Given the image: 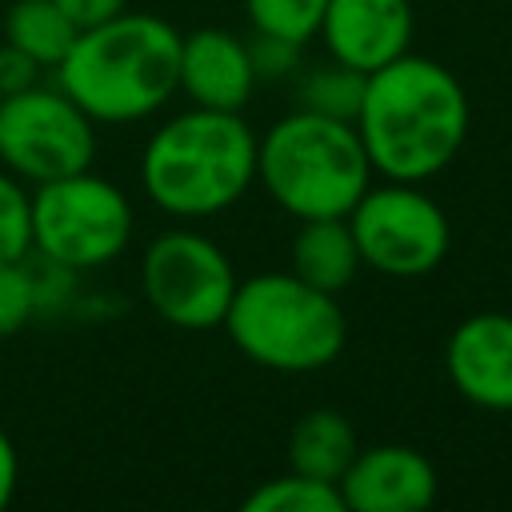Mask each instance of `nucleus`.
<instances>
[{
  "mask_svg": "<svg viewBox=\"0 0 512 512\" xmlns=\"http://www.w3.org/2000/svg\"><path fill=\"white\" fill-rule=\"evenodd\" d=\"M256 180V132L240 112L188 108L168 116L140 152L144 196L176 220L232 208Z\"/></svg>",
  "mask_w": 512,
  "mask_h": 512,
  "instance_id": "obj_3",
  "label": "nucleus"
},
{
  "mask_svg": "<svg viewBox=\"0 0 512 512\" xmlns=\"http://www.w3.org/2000/svg\"><path fill=\"white\" fill-rule=\"evenodd\" d=\"M80 28H88V24H100V20H108V16H116V12H124L128 8V0H56Z\"/></svg>",
  "mask_w": 512,
  "mask_h": 512,
  "instance_id": "obj_24",
  "label": "nucleus"
},
{
  "mask_svg": "<svg viewBox=\"0 0 512 512\" xmlns=\"http://www.w3.org/2000/svg\"><path fill=\"white\" fill-rule=\"evenodd\" d=\"M32 252V192L8 168H0V264Z\"/></svg>",
  "mask_w": 512,
  "mask_h": 512,
  "instance_id": "obj_20",
  "label": "nucleus"
},
{
  "mask_svg": "<svg viewBox=\"0 0 512 512\" xmlns=\"http://www.w3.org/2000/svg\"><path fill=\"white\" fill-rule=\"evenodd\" d=\"M348 228L360 248V264L380 276L412 280L444 264L452 228L444 208L408 180L368 184L348 212Z\"/></svg>",
  "mask_w": 512,
  "mask_h": 512,
  "instance_id": "obj_8",
  "label": "nucleus"
},
{
  "mask_svg": "<svg viewBox=\"0 0 512 512\" xmlns=\"http://www.w3.org/2000/svg\"><path fill=\"white\" fill-rule=\"evenodd\" d=\"M324 4L328 0H244V12L256 32H272V36L308 44L320 28Z\"/></svg>",
  "mask_w": 512,
  "mask_h": 512,
  "instance_id": "obj_19",
  "label": "nucleus"
},
{
  "mask_svg": "<svg viewBox=\"0 0 512 512\" xmlns=\"http://www.w3.org/2000/svg\"><path fill=\"white\" fill-rule=\"evenodd\" d=\"M436 488L432 460L408 444L360 448L340 476L344 512H420L436 500Z\"/></svg>",
  "mask_w": 512,
  "mask_h": 512,
  "instance_id": "obj_12",
  "label": "nucleus"
},
{
  "mask_svg": "<svg viewBox=\"0 0 512 512\" xmlns=\"http://www.w3.org/2000/svg\"><path fill=\"white\" fill-rule=\"evenodd\" d=\"M412 0H328L316 36L324 52L364 76L412 48Z\"/></svg>",
  "mask_w": 512,
  "mask_h": 512,
  "instance_id": "obj_11",
  "label": "nucleus"
},
{
  "mask_svg": "<svg viewBox=\"0 0 512 512\" xmlns=\"http://www.w3.org/2000/svg\"><path fill=\"white\" fill-rule=\"evenodd\" d=\"M96 120L60 88L32 84L0 96V168L24 184H48L92 168Z\"/></svg>",
  "mask_w": 512,
  "mask_h": 512,
  "instance_id": "obj_7",
  "label": "nucleus"
},
{
  "mask_svg": "<svg viewBox=\"0 0 512 512\" xmlns=\"http://www.w3.org/2000/svg\"><path fill=\"white\" fill-rule=\"evenodd\" d=\"M256 180L296 220L348 216L372 184V164L352 120L292 108L256 140Z\"/></svg>",
  "mask_w": 512,
  "mask_h": 512,
  "instance_id": "obj_4",
  "label": "nucleus"
},
{
  "mask_svg": "<svg viewBox=\"0 0 512 512\" xmlns=\"http://www.w3.org/2000/svg\"><path fill=\"white\" fill-rule=\"evenodd\" d=\"M40 72L44 68L28 52L12 48L8 40L0 44V96H12V92H24V88L40 84Z\"/></svg>",
  "mask_w": 512,
  "mask_h": 512,
  "instance_id": "obj_23",
  "label": "nucleus"
},
{
  "mask_svg": "<svg viewBox=\"0 0 512 512\" xmlns=\"http://www.w3.org/2000/svg\"><path fill=\"white\" fill-rule=\"evenodd\" d=\"M256 72L248 40L228 28H192L180 36V92L196 108L240 112L252 100Z\"/></svg>",
  "mask_w": 512,
  "mask_h": 512,
  "instance_id": "obj_13",
  "label": "nucleus"
},
{
  "mask_svg": "<svg viewBox=\"0 0 512 512\" xmlns=\"http://www.w3.org/2000/svg\"><path fill=\"white\" fill-rule=\"evenodd\" d=\"M448 384L484 412H512V312H476L444 344Z\"/></svg>",
  "mask_w": 512,
  "mask_h": 512,
  "instance_id": "obj_10",
  "label": "nucleus"
},
{
  "mask_svg": "<svg viewBox=\"0 0 512 512\" xmlns=\"http://www.w3.org/2000/svg\"><path fill=\"white\" fill-rule=\"evenodd\" d=\"M360 248L356 236L348 228V216H316V220H300L296 236H292V268L304 284L340 296L356 272H360Z\"/></svg>",
  "mask_w": 512,
  "mask_h": 512,
  "instance_id": "obj_14",
  "label": "nucleus"
},
{
  "mask_svg": "<svg viewBox=\"0 0 512 512\" xmlns=\"http://www.w3.org/2000/svg\"><path fill=\"white\" fill-rule=\"evenodd\" d=\"M220 328L240 356L288 376L328 368L348 336L336 296L304 284L296 272H256L240 280Z\"/></svg>",
  "mask_w": 512,
  "mask_h": 512,
  "instance_id": "obj_5",
  "label": "nucleus"
},
{
  "mask_svg": "<svg viewBox=\"0 0 512 512\" xmlns=\"http://www.w3.org/2000/svg\"><path fill=\"white\" fill-rule=\"evenodd\" d=\"M300 52H304V44H296L288 36H272V32H256L252 28L248 56H252L256 80H284V76L300 72Z\"/></svg>",
  "mask_w": 512,
  "mask_h": 512,
  "instance_id": "obj_22",
  "label": "nucleus"
},
{
  "mask_svg": "<svg viewBox=\"0 0 512 512\" xmlns=\"http://www.w3.org/2000/svg\"><path fill=\"white\" fill-rule=\"evenodd\" d=\"M40 308V284L24 260L0 264V336L20 332Z\"/></svg>",
  "mask_w": 512,
  "mask_h": 512,
  "instance_id": "obj_21",
  "label": "nucleus"
},
{
  "mask_svg": "<svg viewBox=\"0 0 512 512\" xmlns=\"http://www.w3.org/2000/svg\"><path fill=\"white\" fill-rule=\"evenodd\" d=\"M372 172L424 184L440 176L468 140V96L440 60L404 52L368 72L356 112Z\"/></svg>",
  "mask_w": 512,
  "mask_h": 512,
  "instance_id": "obj_1",
  "label": "nucleus"
},
{
  "mask_svg": "<svg viewBox=\"0 0 512 512\" xmlns=\"http://www.w3.org/2000/svg\"><path fill=\"white\" fill-rule=\"evenodd\" d=\"M236 284L240 280L228 252L192 228L160 232L140 260V288L148 308L184 332L220 328Z\"/></svg>",
  "mask_w": 512,
  "mask_h": 512,
  "instance_id": "obj_9",
  "label": "nucleus"
},
{
  "mask_svg": "<svg viewBox=\"0 0 512 512\" xmlns=\"http://www.w3.org/2000/svg\"><path fill=\"white\" fill-rule=\"evenodd\" d=\"M16 480H20V456L8 432L0 428V508H8V500L16 496Z\"/></svg>",
  "mask_w": 512,
  "mask_h": 512,
  "instance_id": "obj_25",
  "label": "nucleus"
},
{
  "mask_svg": "<svg viewBox=\"0 0 512 512\" xmlns=\"http://www.w3.org/2000/svg\"><path fill=\"white\" fill-rule=\"evenodd\" d=\"M356 452H360L356 428L336 408H312L288 432V468L328 484H340Z\"/></svg>",
  "mask_w": 512,
  "mask_h": 512,
  "instance_id": "obj_15",
  "label": "nucleus"
},
{
  "mask_svg": "<svg viewBox=\"0 0 512 512\" xmlns=\"http://www.w3.org/2000/svg\"><path fill=\"white\" fill-rule=\"evenodd\" d=\"M76 32L80 24L56 0H12L4 8V40L48 72L68 56Z\"/></svg>",
  "mask_w": 512,
  "mask_h": 512,
  "instance_id": "obj_16",
  "label": "nucleus"
},
{
  "mask_svg": "<svg viewBox=\"0 0 512 512\" xmlns=\"http://www.w3.org/2000/svg\"><path fill=\"white\" fill-rule=\"evenodd\" d=\"M96 124H136L180 92V32L152 12H116L76 32L52 68Z\"/></svg>",
  "mask_w": 512,
  "mask_h": 512,
  "instance_id": "obj_2",
  "label": "nucleus"
},
{
  "mask_svg": "<svg viewBox=\"0 0 512 512\" xmlns=\"http://www.w3.org/2000/svg\"><path fill=\"white\" fill-rule=\"evenodd\" d=\"M132 204L120 184L92 168L32 188V252L60 272H92L124 256Z\"/></svg>",
  "mask_w": 512,
  "mask_h": 512,
  "instance_id": "obj_6",
  "label": "nucleus"
},
{
  "mask_svg": "<svg viewBox=\"0 0 512 512\" xmlns=\"http://www.w3.org/2000/svg\"><path fill=\"white\" fill-rule=\"evenodd\" d=\"M364 80L368 76L360 68H348L328 56V64H316L296 80V108L332 120H356L364 100Z\"/></svg>",
  "mask_w": 512,
  "mask_h": 512,
  "instance_id": "obj_17",
  "label": "nucleus"
},
{
  "mask_svg": "<svg viewBox=\"0 0 512 512\" xmlns=\"http://www.w3.org/2000/svg\"><path fill=\"white\" fill-rule=\"evenodd\" d=\"M244 512H344V496L340 484L288 468L284 476L260 480L244 496Z\"/></svg>",
  "mask_w": 512,
  "mask_h": 512,
  "instance_id": "obj_18",
  "label": "nucleus"
}]
</instances>
